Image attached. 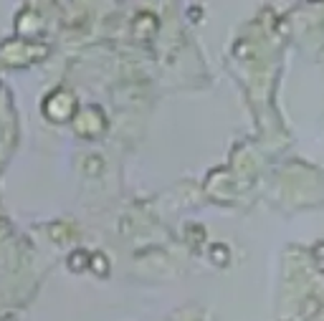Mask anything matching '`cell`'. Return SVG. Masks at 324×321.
I'll return each instance as SVG.
<instances>
[{
  "mask_svg": "<svg viewBox=\"0 0 324 321\" xmlns=\"http://www.w3.org/2000/svg\"><path fill=\"white\" fill-rule=\"evenodd\" d=\"M213 263H218V266H226V263H228V248H223V246H216V248H213Z\"/></svg>",
  "mask_w": 324,
  "mask_h": 321,
  "instance_id": "cell-1",
  "label": "cell"
}]
</instances>
